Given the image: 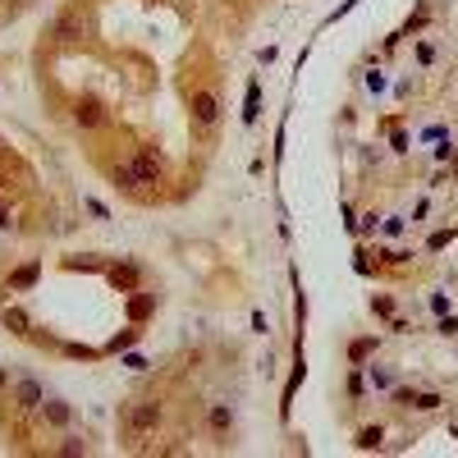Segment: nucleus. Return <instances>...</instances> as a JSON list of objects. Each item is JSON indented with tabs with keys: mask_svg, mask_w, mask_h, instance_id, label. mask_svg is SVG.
Listing matches in <instances>:
<instances>
[{
	"mask_svg": "<svg viewBox=\"0 0 458 458\" xmlns=\"http://www.w3.org/2000/svg\"><path fill=\"white\" fill-rule=\"evenodd\" d=\"M105 285L120 289V294H133V289H138V266H129V261H124V266H110L105 270Z\"/></svg>",
	"mask_w": 458,
	"mask_h": 458,
	"instance_id": "6",
	"label": "nucleus"
},
{
	"mask_svg": "<svg viewBox=\"0 0 458 458\" xmlns=\"http://www.w3.org/2000/svg\"><path fill=\"white\" fill-rule=\"evenodd\" d=\"M229 426H234V408L211 403V431H229Z\"/></svg>",
	"mask_w": 458,
	"mask_h": 458,
	"instance_id": "14",
	"label": "nucleus"
},
{
	"mask_svg": "<svg viewBox=\"0 0 458 458\" xmlns=\"http://www.w3.org/2000/svg\"><path fill=\"white\" fill-rule=\"evenodd\" d=\"M257 115H261V87H257V83H248V105H243V120L257 124Z\"/></svg>",
	"mask_w": 458,
	"mask_h": 458,
	"instance_id": "15",
	"label": "nucleus"
},
{
	"mask_svg": "<svg viewBox=\"0 0 458 458\" xmlns=\"http://www.w3.org/2000/svg\"><path fill=\"white\" fill-rule=\"evenodd\" d=\"M372 353H376V339H353V344H348V362L353 367H362Z\"/></svg>",
	"mask_w": 458,
	"mask_h": 458,
	"instance_id": "12",
	"label": "nucleus"
},
{
	"mask_svg": "<svg viewBox=\"0 0 458 458\" xmlns=\"http://www.w3.org/2000/svg\"><path fill=\"white\" fill-rule=\"evenodd\" d=\"M110 179H115V188H142V183H138V174H133V165H115V170H110Z\"/></svg>",
	"mask_w": 458,
	"mask_h": 458,
	"instance_id": "16",
	"label": "nucleus"
},
{
	"mask_svg": "<svg viewBox=\"0 0 458 458\" xmlns=\"http://www.w3.org/2000/svg\"><path fill=\"white\" fill-rule=\"evenodd\" d=\"M372 385H376V389H394V381H389V372H381V367H372Z\"/></svg>",
	"mask_w": 458,
	"mask_h": 458,
	"instance_id": "20",
	"label": "nucleus"
},
{
	"mask_svg": "<svg viewBox=\"0 0 458 458\" xmlns=\"http://www.w3.org/2000/svg\"><path fill=\"white\" fill-rule=\"evenodd\" d=\"M87 33V14H83V5H69L60 18L51 23V37L55 42H74V37H83Z\"/></svg>",
	"mask_w": 458,
	"mask_h": 458,
	"instance_id": "2",
	"label": "nucleus"
},
{
	"mask_svg": "<svg viewBox=\"0 0 458 458\" xmlns=\"http://www.w3.org/2000/svg\"><path fill=\"white\" fill-rule=\"evenodd\" d=\"M14 403L23 408V413H33V408L46 403V389L37 385V381H18V385H14Z\"/></svg>",
	"mask_w": 458,
	"mask_h": 458,
	"instance_id": "5",
	"label": "nucleus"
},
{
	"mask_svg": "<svg viewBox=\"0 0 458 458\" xmlns=\"http://www.w3.org/2000/svg\"><path fill=\"white\" fill-rule=\"evenodd\" d=\"M156 422H161V403L156 399H129V403H120V426L129 435H147V431H156Z\"/></svg>",
	"mask_w": 458,
	"mask_h": 458,
	"instance_id": "1",
	"label": "nucleus"
},
{
	"mask_svg": "<svg viewBox=\"0 0 458 458\" xmlns=\"http://www.w3.org/2000/svg\"><path fill=\"white\" fill-rule=\"evenodd\" d=\"M124 367H129V372H147V362H142L138 353H129V357H124Z\"/></svg>",
	"mask_w": 458,
	"mask_h": 458,
	"instance_id": "22",
	"label": "nucleus"
},
{
	"mask_svg": "<svg viewBox=\"0 0 458 458\" xmlns=\"http://www.w3.org/2000/svg\"><path fill=\"white\" fill-rule=\"evenodd\" d=\"M413 408L417 413H435V408H440V394H413Z\"/></svg>",
	"mask_w": 458,
	"mask_h": 458,
	"instance_id": "18",
	"label": "nucleus"
},
{
	"mask_svg": "<svg viewBox=\"0 0 458 458\" xmlns=\"http://www.w3.org/2000/svg\"><path fill=\"white\" fill-rule=\"evenodd\" d=\"M372 307H376V316H389V311H394V303H389V298H376Z\"/></svg>",
	"mask_w": 458,
	"mask_h": 458,
	"instance_id": "25",
	"label": "nucleus"
},
{
	"mask_svg": "<svg viewBox=\"0 0 458 458\" xmlns=\"http://www.w3.org/2000/svg\"><path fill=\"white\" fill-rule=\"evenodd\" d=\"M87 211H92L96 220H105V216H110V211H105V207H101V202H96V197H87Z\"/></svg>",
	"mask_w": 458,
	"mask_h": 458,
	"instance_id": "23",
	"label": "nucleus"
},
{
	"mask_svg": "<svg viewBox=\"0 0 458 458\" xmlns=\"http://www.w3.org/2000/svg\"><path fill=\"white\" fill-rule=\"evenodd\" d=\"M37 275H42V266H37V261H28V266H18L14 275H9V289H33Z\"/></svg>",
	"mask_w": 458,
	"mask_h": 458,
	"instance_id": "11",
	"label": "nucleus"
},
{
	"mask_svg": "<svg viewBox=\"0 0 458 458\" xmlns=\"http://www.w3.org/2000/svg\"><path fill=\"white\" fill-rule=\"evenodd\" d=\"M101 120H105V110H101V101H92V96H83V101L74 105V124H83V129H96Z\"/></svg>",
	"mask_w": 458,
	"mask_h": 458,
	"instance_id": "7",
	"label": "nucleus"
},
{
	"mask_svg": "<svg viewBox=\"0 0 458 458\" xmlns=\"http://www.w3.org/2000/svg\"><path fill=\"white\" fill-rule=\"evenodd\" d=\"M138 335H142L138 326H133V330H120V335H115L110 344H105V353H124V348H129V344H138Z\"/></svg>",
	"mask_w": 458,
	"mask_h": 458,
	"instance_id": "17",
	"label": "nucleus"
},
{
	"mask_svg": "<svg viewBox=\"0 0 458 458\" xmlns=\"http://www.w3.org/2000/svg\"><path fill=\"white\" fill-rule=\"evenodd\" d=\"M445 243H450V234H445V229H440V234H431V243H426V248H431V252H440V248H445Z\"/></svg>",
	"mask_w": 458,
	"mask_h": 458,
	"instance_id": "24",
	"label": "nucleus"
},
{
	"mask_svg": "<svg viewBox=\"0 0 458 458\" xmlns=\"http://www.w3.org/2000/svg\"><path fill=\"white\" fill-rule=\"evenodd\" d=\"M151 311H156V294H142V289H133V294H129V321H133V326H142Z\"/></svg>",
	"mask_w": 458,
	"mask_h": 458,
	"instance_id": "8",
	"label": "nucleus"
},
{
	"mask_svg": "<svg viewBox=\"0 0 458 458\" xmlns=\"http://www.w3.org/2000/svg\"><path fill=\"white\" fill-rule=\"evenodd\" d=\"M0 229H9V211L5 207H0Z\"/></svg>",
	"mask_w": 458,
	"mask_h": 458,
	"instance_id": "26",
	"label": "nucleus"
},
{
	"mask_svg": "<svg viewBox=\"0 0 458 458\" xmlns=\"http://www.w3.org/2000/svg\"><path fill=\"white\" fill-rule=\"evenodd\" d=\"M381 440H385V431H381V426H362V431H357V450H367V454H372V450H381Z\"/></svg>",
	"mask_w": 458,
	"mask_h": 458,
	"instance_id": "13",
	"label": "nucleus"
},
{
	"mask_svg": "<svg viewBox=\"0 0 458 458\" xmlns=\"http://www.w3.org/2000/svg\"><path fill=\"white\" fill-rule=\"evenodd\" d=\"M60 454H69V458H74V454H87V445H83V440H64Z\"/></svg>",
	"mask_w": 458,
	"mask_h": 458,
	"instance_id": "21",
	"label": "nucleus"
},
{
	"mask_svg": "<svg viewBox=\"0 0 458 458\" xmlns=\"http://www.w3.org/2000/svg\"><path fill=\"white\" fill-rule=\"evenodd\" d=\"M42 413H46V422H51V426H69V403H64V399H46V403H42Z\"/></svg>",
	"mask_w": 458,
	"mask_h": 458,
	"instance_id": "10",
	"label": "nucleus"
},
{
	"mask_svg": "<svg viewBox=\"0 0 458 458\" xmlns=\"http://www.w3.org/2000/svg\"><path fill=\"white\" fill-rule=\"evenodd\" d=\"M5 385H9V376H5V372H0V389H5Z\"/></svg>",
	"mask_w": 458,
	"mask_h": 458,
	"instance_id": "27",
	"label": "nucleus"
},
{
	"mask_svg": "<svg viewBox=\"0 0 458 458\" xmlns=\"http://www.w3.org/2000/svg\"><path fill=\"white\" fill-rule=\"evenodd\" d=\"M64 353H69V357H83V362H92L96 348H87V344H64Z\"/></svg>",
	"mask_w": 458,
	"mask_h": 458,
	"instance_id": "19",
	"label": "nucleus"
},
{
	"mask_svg": "<svg viewBox=\"0 0 458 458\" xmlns=\"http://www.w3.org/2000/svg\"><path fill=\"white\" fill-rule=\"evenodd\" d=\"M0 321H5V326L14 330V335H33V321H28V311H23V307H5V311H0Z\"/></svg>",
	"mask_w": 458,
	"mask_h": 458,
	"instance_id": "9",
	"label": "nucleus"
},
{
	"mask_svg": "<svg viewBox=\"0 0 458 458\" xmlns=\"http://www.w3.org/2000/svg\"><path fill=\"white\" fill-rule=\"evenodd\" d=\"M133 174H138V183H161V174H165V165H161V156H156L151 147H142L138 156H133Z\"/></svg>",
	"mask_w": 458,
	"mask_h": 458,
	"instance_id": "4",
	"label": "nucleus"
},
{
	"mask_svg": "<svg viewBox=\"0 0 458 458\" xmlns=\"http://www.w3.org/2000/svg\"><path fill=\"white\" fill-rule=\"evenodd\" d=\"M193 120H197L202 129H211V124L220 120V96L211 92V87H197V92H193Z\"/></svg>",
	"mask_w": 458,
	"mask_h": 458,
	"instance_id": "3",
	"label": "nucleus"
}]
</instances>
